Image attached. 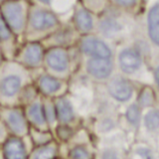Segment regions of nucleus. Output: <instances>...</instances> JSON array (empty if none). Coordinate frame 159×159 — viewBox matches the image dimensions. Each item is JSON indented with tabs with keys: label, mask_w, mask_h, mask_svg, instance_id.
<instances>
[{
	"label": "nucleus",
	"mask_w": 159,
	"mask_h": 159,
	"mask_svg": "<svg viewBox=\"0 0 159 159\" xmlns=\"http://www.w3.org/2000/svg\"><path fill=\"white\" fill-rule=\"evenodd\" d=\"M76 126L67 125V124H58V126L54 129V137L60 144H68L73 138L75 132L77 130Z\"/></svg>",
	"instance_id": "obj_29"
},
{
	"label": "nucleus",
	"mask_w": 159,
	"mask_h": 159,
	"mask_svg": "<svg viewBox=\"0 0 159 159\" xmlns=\"http://www.w3.org/2000/svg\"><path fill=\"white\" fill-rule=\"evenodd\" d=\"M136 28L137 17L124 13L109 3L107 11L97 19L94 34L116 47L130 41L136 33Z\"/></svg>",
	"instance_id": "obj_1"
},
{
	"label": "nucleus",
	"mask_w": 159,
	"mask_h": 159,
	"mask_svg": "<svg viewBox=\"0 0 159 159\" xmlns=\"http://www.w3.org/2000/svg\"><path fill=\"white\" fill-rule=\"evenodd\" d=\"M80 2L89 12H91L96 17L103 14L109 6V1L107 0H84Z\"/></svg>",
	"instance_id": "obj_32"
},
{
	"label": "nucleus",
	"mask_w": 159,
	"mask_h": 159,
	"mask_svg": "<svg viewBox=\"0 0 159 159\" xmlns=\"http://www.w3.org/2000/svg\"><path fill=\"white\" fill-rule=\"evenodd\" d=\"M93 133L98 139L107 137L111 134L120 130L119 123V111L99 114L92 119ZM122 130V129H121Z\"/></svg>",
	"instance_id": "obj_19"
},
{
	"label": "nucleus",
	"mask_w": 159,
	"mask_h": 159,
	"mask_svg": "<svg viewBox=\"0 0 159 159\" xmlns=\"http://www.w3.org/2000/svg\"><path fill=\"white\" fill-rule=\"evenodd\" d=\"M113 62L116 71L138 86H151V67L130 41L114 47Z\"/></svg>",
	"instance_id": "obj_2"
},
{
	"label": "nucleus",
	"mask_w": 159,
	"mask_h": 159,
	"mask_svg": "<svg viewBox=\"0 0 159 159\" xmlns=\"http://www.w3.org/2000/svg\"><path fill=\"white\" fill-rule=\"evenodd\" d=\"M4 61H5V59H4V57H3V55H2V53L0 52V66L4 63Z\"/></svg>",
	"instance_id": "obj_34"
},
{
	"label": "nucleus",
	"mask_w": 159,
	"mask_h": 159,
	"mask_svg": "<svg viewBox=\"0 0 159 159\" xmlns=\"http://www.w3.org/2000/svg\"><path fill=\"white\" fill-rule=\"evenodd\" d=\"M30 1H0V15L5 24L16 36L20 44L24 42Z\"/></svg>",
	"instance_id": "obj_8"
},
{
	"label": "nucleus",
	"mask_w": 159,
	"mask_h": 159,
	"mask_svg": "<svg viewBox=\"0 0 159 159\" xmlns=\"http://www.w3.org/2000/svg\"><path fill=\"white\" fill-rule=\"evenodd\" d=\"M76 47L83 59L94 58L111 60L114 56V46L104 41L97 34L82 36Z\"/></svg>",
	"instance_id": "obj_10"
},
{
	"label": "nucleus",
	"mask_w": 159,
	"mask_h": 159,
	"mask_svg": "<svg viewBox=\"0 0 159 159\" xmlns=\"http://www.w3.org/2000/svg\"><path fill=\"white\" fill-rule=\"evenodd\" d=\"M135 102L142 111L158 107V93L151 86H140L137 91Z\"/></svg>",
	"instance_id": "obj_25"
},
{
	"label": "nucleus",
	"mask_w": 159,
	"mask_h": 159,
	"mask_svg": "<svg viewBox=\"0 0 159 159\" xmlns=\"http://www.w3.org/2000/svg\"><path fill=\"white\" fill-rule=\"evenodd\" d=\"M53 101L59 124H67L76 127L81 126L82 118L69 93L64 97L55 98Z\"/></svg>",
	"instance_id": "obj_16"
},
{
	"label": "nucleus",
	"mask_w": 159,
	"mask_h": 159,
	"mask_svg": "<svg viewBox=\"0 0 159 159\" xmlns=\"http://www.w3.org/2000/svg\"><path fill=\"white\" fill-rule=\"evenodd\" d=\"M40 93L38 92L37 88L35 87V84L33 83L27 84L26 87H24V89L21 91L19 94L18 98V106L24 107L28 106V104L32 103L35 102L38 98H40Z\"/></svg>",
	"instance_id": "obj_30"
},
{
	"label": "nucleus",
	"mask_w": 159,
	"mask_h": 159,
	"mask_svg": "<svg viewBox=\"0 0 159 159\" xmlns=\"http://www.w3.org/2000/svg\"><path fill=\"white\" fill-rule=\"evenodd\" d=\"M46 49L40 42H24L20 45L13 61L30 72L43 69Z\"/></svg>",
	"instance_id": "obj_11"
},
{
	"label": "nucleus",
	"mask_w": 159,
	"mask_h": 159,
	"mask_svg": "<svg viewBox=\"0 0 159 159\" xmlns=\"http://www.w3.org/2000/svg\"><path fill=\"white\" fill-rule=\"evenodd\" d=\"M28 136L30 140L32 142L33 147H38L42 145H46V144L56 140L54 137V134L50 130H40L36 128H29Z\"/></svg>",
	"instance_id": "obj_28"
},
{
	"label": "nucleus",
	"mask_w": 159,
	"mask_h": 159,
	"mask_svg": "<svg viewBox=\"0 0 159 159\" xmlns=\"http://www.w3.org/2000/svg\"><path fill=\"white\" fill-rule=\"evenodd\" d=\"M10 135H11V134H10L8 128L1 121V119H0V146H1L2 144L7 140Z\"/></svg>",
	"instance_id": "obj_33"
},
{
	"label": "nucleus",
	"mask_w": 159,
	"mask_h": 159,
	"mask_svg": "<svg viewBox=\"0 0 159 159\" xmlns=\"http://www.w3.org/2000/svg\"><path fill=\"white\" fill-rule=\"evenodd\" d=\"M82 62L83 57L77 47L47 49L44 56L43 70L53 77L70 81L74 75L80 71Z\"/></svg>",
	"instance_id": "obj_4"
},
{
	"label": "nucleus",
	"mask_w": 159,
	"mask_h": 159,
	"mask_svg": "<svg viewBox=\"0 0 159 159\" xmlns=\"http://www.w3.org/2000/svg\"><path fill=\"white\" fill-rule=\"evenodd\" d=\"M96 147L91 144L69 145L66 159H94Z\"/></svg>",
	"instance_id": "obj_26"
},
{
	"label": "nucleus",
	"mask_w": 159,
	"mask_h": 159,
	"mask_svg": "<svg viewBox=\"0 0 159 159\" xmlns=\"http://www.w3.org/2000/svg\"><path fill=\"white\" fill-rule=\"evenodd\" d=\"M80 39H81V35L76 31L71 21H69L62 23L61 26L41 42V44L46 50L52 48L71 49L77 46Z\"/></svg>",
	"instance_id": "obj_14"
},
{
	"label": "nucleus",
	"mask_w": 159,
	"mask_h": 159,
	"mask_svg": "<svg viewBox=\"0 0 159 159\" xmlns=\"http://www.w3.org/2000/svg\"><path fill=\"white\" fill-rule=\"evenodd\" d=\"M61 21L55 13L37 1H30L24 42H43L61 26ZM23 42V43H24Z\"/></svg>",
	"instance_id": "obj_5"
},
{
	"label": "nucleus",
	"mask_w": 159,
	"mask_h": 159,
	"mask_svg": "<svg viewBox=\"0 0 159 159\" xmlns=\"http://www.w3.org/2000/svg\"><path fill=\"white\" fill-rule=\"evenodd\" d=\"M136 33L140 34L156 53H159V1H144L137 16Z\"/></svg>",
	"instance_id": "obj_7"
},
{
	"label": "nucleus",
	"mask_w": 159,
	"mask_h": 159,
	"mask_svg": "<svg viewBox=\"0 0 159 159\" xmlns=\"http://www.w3.org/2000/svg\"><path fill=\"white\" fill-rule=\"evenodd\" d=\"M32 148V142L28 135L24 137L10 135L0 146V151L3 159H28Z\"/></svg>",
	"instance_id": "obj_17"
},
{
	"label": "nucleus",
	"mask_w": 159,
	"mask_h": 159,
	"mask_svg": "<svg viewBox=\"0 0 159 159\" xmlns=\"http://www.w3.org/2000/svg\"><path fill=\"white\" fill-rule=\"evenodd\" d=\"M61 145L56 140L46 145L33 147L30 151L28 159H60Z\"/></svg>",
	"instance_id": "obj_24"
},
{
	"label": "nucleus",
	"mask_w": 159,
	"mask_h": 159,
	"mask_svg": "<svg viewBox=\"0 0 159 159\" xmlns=\"http://www.w3.org/2000/svg\"><path fill=\"white\" fill-rule=\"evenodd\" d=\"M31 73L33 84L42 98L55 99L69 93V81L53 77L47 74L43 69Z\"/></svg>",
	"instance_id": "obj_9"
},
{
	"label": "nucleus",
	"mask_w": 159,
	"mask_h": 159,
	"mask_svg": "<svg viewBox=\"0 0 159 159\" xmlns=\"http://www.w3.org/2000/svg\"><path fill=\"white\" fill-rule=\"evenodd\" d=\"M142 132L143 137L136 138L144 140L157 147L159 134V109L158 107H150L142 111L141 122L136 134Z\"/></svg>",
	"instance_id": "obj_15"
},
{
	"label": "nucleus",
	"mask_w": 159,
	"mask_h": 159,
	"mask_svg": "<svg viewBox=\"0 0 159 159\" xmlns=\"http://www.w3.org/2000/svg\"><path fill=\"white\" fill-rule=\"evenodd\" d=\"M25 117L30 127L40 130H50L46 120L43 106V98L40 97L36 101L23 107Z\"/></svg>",
	"instance_id": "obj_22"
},
{
	"label": "nucleus",
	"mask_w": 159,
	"mask_h": 159,
	"mask_svg": "<svg viewBox=\"0 0 159 159\" xmlns=\"http://www.w3.org/2000/svg\"><path fill=\"white\" fill-rule=\"evenodd\" d=\"M33 83L32 73L15 61L0 66V107H16L21 91Z\"/></svg>",
	"instance_id": "obj_3"
},
{
	"label": "nucleus",
	"mask_w": 159,
	"mask_h": 159,
	"mask_svg": "<svg viewBox=\"0 0 159 159\" xmlns=\"http://www.w3.org/2000/svg\"><path fill=\"white\" fill-rule=\"evenodd\" d=\"M97 19L94 15L84 8L80 1H77L73 9L71 23L76 31L82 36H87L96 33Z\"/></svg>",
	"instance_id": "obj_18"
},
{
	"label": "nucleus",
	"mask_w": 159,
	"mask_h": 159,
	"mask_svg": "<svg viewBox=\"0 0 159 159\" xmlns=\"http://www.w3.org/2000/svg\"><path fill=\"white\" fill-rule=\"evenodd\" d=\"M142 116V109L137 106L135 102L119 109V123L120 128L127 135L128 132H133L136 135L140 127Z\"/></svg>",
	"instance_id": "obj_20"
},
{
	"label": "nucleus",
	"mask_w": 159,
	"mask_h": 159,
	"mask_svg": "<svg viewBox=\"0 0 159 159\" xmlns=\"http://www.w3.org/2000/svg\"><path fill=\"white\" fill-rule=\"evenodd\" d=\"M109 3L120 11L135 17L141 13L144 5V1L140 0H111Z\"/></svg>",
	"instance_id": "obj_27"
},
{
	"label": "nucleus",
	"mask_w": 159,
	"mask_h": 159,
	"mask_svg": "<svg viewBox=\"0 0 159 159\" xmlns=\"http://www.w3.org/2000/svg\"><path fill=\"white\" fill-rule=\"evenodd\" d=\"M43 106H44V111L45 116H46V120L48 122V126L50 131H54V129L58 126V119L56 111H55L54 101L51 98H43Z\"/></svg>",
	"instance_id": "obj_31"
},
{
	"label": "nucleus",
	"mask_w": 159,
	"mask_h": 159,
	"mask_svg": "<svg viewBox=\"0 0 159 159\" xmlns=\"http://www.w3.org/2000/svg\"><path fill=\"white\" fill-rule=\"evenodd\" d=\"M0 119L6 125L11 135L24 137L29 133V124L25 117L23 107H0Z\"/></svg>",
	"instance_id": "obj_13"
},
{
	"label": "nucleus",
	"mask_w": 159,
	"mask_h": 159,
	"mask_svg": "<svg viewBox=\"0 0 159 159\" xmlns=\"http://www.w3.org/2000/svg\"><path fill=\"white\" fill-rule=\"evenodd\" d=\"M20 44L16 36L9 29L0 15V52L5 61H13Z\"/></svg>",
	"instance_id": "obj_21"
},
{
	"label": "nucleus",
	"mask_w": 159,
	"mask_h": 159,
	"mask_svg": "<svg viewBox=\"0 0 159 159\" xmlns=\"http://www.w3.org/2000/svg\"><path fill=\"white\" fill-rule=\"evenodd\" d=\"M139 87L118 73L114 74L104 84H97L98 91L119 109L135 102Z\"/></svg>",
	"instance_id": "obj_6"
},
{
	"label": "nucleus",
	"mask_w": 159,
	"mask_h": 159,
	"mask_svg": "<svg viewBox=\"0 0 159 159\" xmlns=\"http://www.w3.org/2000/svg\"><path fill=\"white\" fill-rule=\"evenodd\" d=\"M80 71L96 84H102L116 73L113 59H83Z\"/></svg>",
	"instance_id": "obj_12"
},
{
	"label": "nucleus",
	"mask_w": 159,
	"mask_h": 159,
	"mask_svg": "<svg viewBox=\"0 0 159 159\" xmlns=\"http://www.w3.org/2000/svg\"><path fill=\"white\" fill-rule=\"evenodd\" d=\"M126 159H158L157 147L144 140L136 139L129 145Z\"/></svg>",
	"instance_id": "obj_23"
}]
</instances>
